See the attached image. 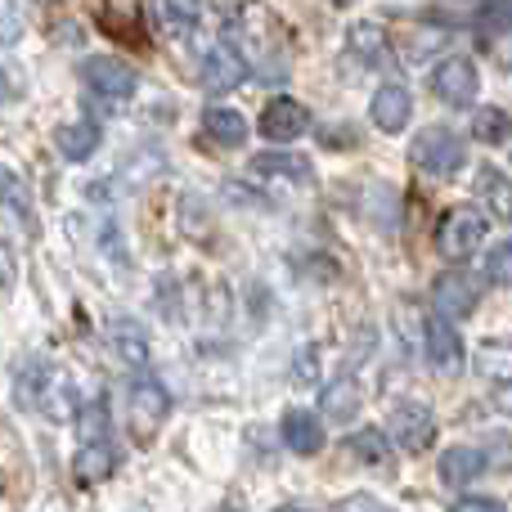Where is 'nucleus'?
<instances>
[{
  "instance_id": "obj_1",
  "label": "nucleus",
  "mask_w": 512,
  "mask_h": 512,
  "mask_svg": "<svg viewBox=\"0 0 512 512\" xmlns=\"http://www.w3.org/2000/svg\"><path fill=\"white\" fill-rule=\"evenodd\" d=\"M234 36L243 41V59H248V68L256 63L261 72H274V63H279V32H274V18L265 5H248L239 9V18H234Z\"/></svg>"
},
{
  "instance_id": "obj_2",
  "label": "nucleus",
  "mask_w": 512,
  "mask_h": 512,
  "mask_svg": "<svg viewBox=\"0 0 512 512\" xmlns=\"http://www.w3.org/2000/svg\"><path fill=\"white\" fill-rule=\"evenodd\" d=\"M409 158H414L427 176H454V171L468 162V153H463V140L450 126H427V131L409 144Z\"/></svg>"
},
{
  "instance_id": "obj_3",
  "label": "nucleus",
  "mask_w": 512,
  "mask_h": 512,
  "mask_svg": "<svg viewBox=\"0 0 512 512\" xmlns=\"http://www.w3.org/2000/svg\"><path fill=\"white\" fill-rule=\"evenodd\" d=\"M481 239H486V216H481L477 207H454V212H445L441 230H436V248H441L445 261H468V256L481 248Z\"/></svg>"
},
{
  "instance_id": "obj_4",
  "label": "nucleus",
  "mask_w": 512,
  "mask_h": 512,
  "mask_svg": "<svg viewBox=\"0 0 512 512\" xmlns=\"http://www.w3.org/2000/svg\"><path fill=\"white\" fill-rule=\"evenodd\" d=\"M171 414V396L158 378H140L131 387V432L135 441H153Z\"/></svg>"
},
{
  "instance_id": "obj_5",
  "label": "nucleus",
  "mask_w": 512,
  "mask_h": 512,
  "mask_svg": "<svg viewBox=\"0 0 512 512\" xmlns=\"http://www.w3.org/2000/svg\"><path fill=\"white\" fill-rule=\"evenodd\" d=\"M432 90H436V99H445L450 108H468L472 99H477V90H481V72H477V63L463 59V54L445 59L441 68L432 72Z\"/></svg>"
},
{
  "instance_id": "obj_6",
  "label": "nucleus",
  "mask_w": 512,
  "mask_h": 512,
  "mask_svg": "<svg viewBox=\"0 0 512 512\" xmlns=\"http://www.w3.org/2000/svg\"><path fill=\"white\" fill-rule=\"evenodd\" d=\"M432 301L441 315H472L481 301V279L472 270H463V265H454V270H445L441 279L432 283Z\"/></svg>"
},
{
  "instance_id": "obj_7",
  "label": "nucleus",
  "mask_w": 512,
  "mask_h": 512,
  "mask_svg": "<svg viewBox=\"0 0 512 512\" xmlns=\"http://www.w3.org/2000/svg\"><path fill=\"white\" fill-rule=\"evenodd\" d=\"M387 436L400 445V450H427L436 436V418L427 405H414V400H405V405L391 409L387 418Z\"/></svg>"
},
{
  "instance_id": "obj_8",
  "label": "nucleus",
  "mask_w": 512,
  "mask_h": 512,
  "mask_svg": "<svg viewBox=\"0 0 512 512\" xmlns=\"http://www.w3.org/2000/svg\"><path fill=\"white\" fill-rule=\"evenodd\" d=\"M81 77L90 81V90H99V95H113V99L135 95V86H140V77H135L131 63L113 59V54H90V59L81 63Z\"/></svg>"
},
{
  "instance_id": "obj_9",
  "label": "nucleus",
  "mask_w": 512,
  "mask_h": 512,
  "mask_svg": "<svg viewBox=\"0 0 512 512\" xmlns=\"http://www.w3.org/2000/svg\"><path fill=\"white\" fill-rule=\"evenodd\" d=\"M248 77V59H243L234 45H216L203 59V90L207 95H225V90H239Z\"/></svg>"
},
{
  "instance_id": "obj_10",
  "label": "nucleus",
  "mask_w": 512,
  "mask_h": 512,
  "mask_svg": "<svg viewBox=\"0 0 512 512\" xmlns=\"http://www.w3.org/2000/svg\"><path fill=\"white\" fill-rule=\"evenodd\" d=\"M306 126H310L306 104H297V99H288V95L270 99V104H265V113H261V135H265V140L288 144V140H297V135H306Z\"/></svg>"
},
{
  "instance_id": "obj_11",
  "label": "nucleus",
  "mask_w": 512,
  "mask_h": 512,
  "mask_svg": "<svg viewBox=\"0 0 512 512\" xmlns=\"http://www.w3.org/2000/svg\"><path fill=\"white\" fill-rule=\"evenodd\" d=\"M423 351H427V360L436 364L441 373H454L463 364V342H459V333H454V324L445 315H432L423 324Z\"/></svg>"
},
{
  "instance_id": "obj_12",
  "label": "nucleus",
  "mask_w": 512,
  "mask_h": 512,
  "mask_svg": "<svg viewBox=\"0 0 512 512\" xmlns=\"http://www.w3.org/2000/svg\"><path fill=\"white\" fill-rule=\"evenodd\" d=\"M409 113H414V99H409V90L400 86V81H387V86L373 95V104H369L373 126H378V131H387V135L405 131Z\"/></svg>"
},
{
  "instance_id": "obj_13",
  "label": "nucleus",
  "mask_w": 512,
  "mask_h": 512,
  "mask_svg": "<svg viewBox=\"0 0 512 512\" xmlns=\"http://www.w3.org/2000/svg\"><path fill=\"white\" fill-rule=\"evenodd\" d=\"M117 472V454L113 445L104 441H86L77 450V459H72V481L77 486H99V481H108Z\"/></svg>"
},
{
  "instance_id": "obj_14",
  "label": "nucleus",
  "mask_w": 512,
  "mask_h": 512,
  "mask_svg": "<svg viewBox=\"0 0 512 512\" xmlns=\"http://www.w3.org/2000/svg\"><path fill=\"white\" fill-rule=\"evenodd\" d=\"M486 472V454L477 450V445H454V450L441 454V481L454 490L472 486V481Z\"/></svg>"
},
{
  "instance_id": "obj_15",
  "label": "nucleus",
  "mask_w": 512,
  "mask_h": 512,
  "mask_svg": "<svg viewBox=\"0 0 512 512\" xmlns=\"http://www.w3.org/2000/svg\"><path fill=\"white\" fill-rule=\"evenodd\" d=\"M364 396L360 387H355V378H337L324 387V396H319V409H324V418H333V423H351L355 414H360Z\"/></svg>"
},
{
  "instance_id": "obj_16",
  "label": "nucleus",
  "mask_w": 512,
  "mask_h": 512,
  "mask_svg": "<svg viewBox=\"0 0 512 512\" xmlns=\"http://www.w3.org/2000/svg\"><path fill=\"white\" fill-rule=\"evenodd\" d=\"M54 149L68 162H86L90 153L99 149V126L95 122H63L59 131H54Z\"/></svg>"
},
{
  "instance_id": "obj_17",
  "label": "nucleus",
  "mask_w": 512,
  "mask_h": 512,
  "mask_svg": "<svg viewBox=\"0 0 512 512\" xmlns=\"http://www.w3.org/2000/svg\"><path fill=\"white\" fill-rule=\"evenodd\" d=\"M283 441L297 454H315L324 445V427H319V418L310 409H288L283 414Z\"/></svg>"
},
{
  "instance_id": "obj_18",
  "label": "nucleus",
  "mask_w": 512,
  "mask_h": 512,
  "mask_svg": "<svg viewBox=\"0 0 512 512\" xmlns=\"http://www.w3.org/2000/svg\"><path fill=\"white\" fill-rule=\"evenodd\" d=\"M346 50H351L364 68H378V63H387V32H382L378 23H351Z\"/></svg>"
},
{
  "instance_id": "obj_19",
  "label": "nucleus",
  "mask_w": 512,
  "mask_h": 512,
  "mask_svg": "<svg viewBox=\"0 0 512 512\" xmlns=\"http://www.w3.org/2000/svg\"><path fill=\"white\" fill-rule=\"evenodd\" d=\"M198 0H153V23L171 36H189L198 27Z\"/></svg>"
},
{
  "instance_id": "obj_20",
  "label": "nucleus",
  "mask_w": 512,
  "mask_h": 512,
  "mask_svg": "<svg viewBox=\"0 0 512 512\" xmlns=\"http://www.w3.org/2000/svg\"><path fill=\"white\" fill-rule=\"evenodd\" d=\"M256 171H265V176H274V180H292V185H310V180H315V167H310V158H301V153H261Z\"/></svg>"
},
{
  "instance_id": "obj_21",
  "label": "nucleus",
  "mask_w": 512,
  "mask_h": 512,
  "mask_svg": "<svg viewBox=\"0 0 512 512\" xmlns=\"http://www.w3.org/2000/svg\"><path fill=\"white\" fill-rule=\"evenodd\" d=\"M203 131L212 135L216 144H225V149L248 140V122H243V113H234V108H207Z\"/></svg>"
},
{
  "instance_id": "obj_22",
  "label": "nucleus",
  "mask_w": 512,
  "mask_h": 512,
  "mask_svg": "<svg viewBox=\"0 0 512 512\" xmlns=\"http://www.w3.org/2000/svg\"><path fill=\"white\" fill-rule=\"evenodd\" d=\"M113 346H117V355H122L126 364H135V369H144V364H149V342H144V328L131 324V319H117V324H113Z\"/></svg>"
},
{
  "instance_id": "obj_23",
  "label": "nucleus",
  "mask_w": 512,
  "mask_h": 512,
  "mask_svg": "<svg viewBox=\"0 0 512 512\" xmlns=\"http://www.w3.org/2000/svg\"><path fill=\"white\" fill-rule=\"evenodd\" d=\"M104 27L122 41L140 36V0H104Z\"/></svg>"
},
{
  "instance_id": "obj_24",
  "label": "nucleus",
  "mask_w": 512,
  "mask_h": 512,
  "mask_svg": "<svg viewBox=\"0 0 512 512\" xmlns=\"http://www.w3.org/2000/svg\"><path fill=\"white\" fill-rule=\"evenodd\" d=\"M508 135H512V117L504 108H481V113L472 117V140L477 144H490V149H495V144H504Z\"/></svg>"
},
{
  "instance_id": "obj_25",
  "label": "nucleus",
  "mask_w": 512,
  "mask_h": 512,
  "mask_svg": "<svg viewBox=\"0 0 512 512\" xmlns=\"http://www.w3.org/2000/svg\"><path fill=\"white\" fill-rule=\"evenodd\" d=\"M346 445H351L355 459L373 463V468H382V463L391 459V445H387V432H373V427H360V432L346 436Z\"/></svg>"
},
{
  "instance_id": "obj_26",
  "label": "nucleus",
  "mask_w": 512,
  "mask_h": 512,
  "mask_svg": "<svg viewBox=\"0 0 512 512\" xmlns=\"http://www.w3.org/2000/svg\"><path fill=\"white\" fill-rule=\"evenodd\" d=\"M477 194L486 198V203L495 207V212L504 216V221L512 216V185H508V176H499L495 167H486V171L477 176Z\"/></svg>"
},
{
  "instance_id": "obj_27",
  "label": "nucleus",
  "mask_w": 512,
  "mask_h": 512,
  "mask_svg": "<svg viewBox=\"0 0 512 512\" xmlns=\"http://www.w3.org/2000/svg\"><path fill=\"white\" fill-rule=\"evenodd\" d=\"M477 369L486 378H499V382H512V346L508 342H486L477 351Z\"/></svg>"
},
{
  "instance_id": "obj_28",
  "label": "nucleus",
  "mask_w": 512,
  "mask_h": 512,
  "mask_svg": "<svg viewBox=\"0 0 512 512\" xmlns=\"http://www.w3.org/2000/svg\"><path fill=\"white\" fill-rule=\"evenodd\" d=\"M486 279L495 288H512V243H495L486 256Z\"/></svg>"
},
{
  "instance_id": "obj_29",
  "label": "nucleus",
  "mask_w": 512,
  "mask_h": 512,
  "mask_svg": "<svg viewBox=\"0 0 512 512\" xmlns=\"http://www.w3.org/2000/svg\"><path fill=\"white\" fill-rule=\"evenodd\" d=\"M486 468H499V472H508V468H512V436H495V441H490V450H486Z\"/></svg>"
},
{
  "instance_id": "obj_30",
  "label": "nucleus",
  "mask_w": 512,
  "mask_h": 512,
  "mask_svg": "<svg viewBox=\"0 0 512 512\" xmlns=\"http://www.w3.org/2000/svg\"><path fill=\"white\" fill-rule=\"evenodd\" d=\"M14 283H18V261H14V252H9V243L0 239V297L14 292Z\"/></svg>"
},
{
  "instance_id": "obj_31",
  "label": "nucleus",
  "mask_w": 512,
  "mask_h": 512,
  "mask_svg": "<svg viewBox=\"0 0 512 512\" xmlns=\"http://www.w3.org/2000/svg\"><path fill=\"white\" fill-rule=\"evenodd\" d=\"M490 54H495V59H499V63H504V68H512V32H504V36H495V50H490Z\"/></svg>"
},
{
  "instance_id": "obj_32",
  "label": "nucleus",
  "mask_w": 512,
  "mask_h": 512,
  "mask_svg": "<svg viewBox=\"0 0 512 512\" xmlns=\"http://www.w3.org/2000/svg\"><path fill=\"white\" fill-rule=\"evenodd\" d=\"M459 508H477V512H499L504 504H499V499H481V495H468V499H459Z\"/></svg>"
},
{
  "instance_id": "obj_33",
  "label": "nucleus",
  "mask_w": 512,
  "mask_h": 512,
  "mask_svg": "<svg viewBox=\"0 0 512 512\" xmlns=\"http://www.w3.org/2000/svg\"><path fill=\"white\" fill-rule=\"evenodd\" d=\"M337 508H378V499H369V495H355V499H342Z\"/></svg>"
},
{
  "instance_id": "obj_34",
  "label": "nucleus",
  "mask_w": 512,
  "mask_h": 512,
  "mask_svg": "<svg viewBox=\"0 0 512 512\" xmlns=\"http://www.w3.org/2000/svg\"><path fill=\"white\" fill-rule=\"evenodd\" d=\"M495 400L504 405V414H512V382H504V387H495Z\"/></svg>"
},
{
  "instance_id": "obj_35",
  "label": "nucleus",
  "mask_w": 512,
  "mask_h": 512,
  "mask_svg": "<svg viewBox=\"0 0 512 512\" xmlns=\"http://www.w3.org/2000/svg\"><path fill=\"white\" fill-rule=\"evenodd\" d=\"M0 189H5V171H0Z\"/></svg>"
},
{
  "instance_id": "obj_36",
  "label": "nucleus",
  "mask_w": 512,
  "mask_h": 512,
  "mask_svg": "<svg viewBox=\"0 0 512 512\" xmlns=\"http://www.w3.org/2000/svg\"><path fill=\"white\" fill-rule=\"evenodd\" d=\"M337 5H351V0H337Z\"/></svg>"
}]
</instances>
